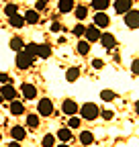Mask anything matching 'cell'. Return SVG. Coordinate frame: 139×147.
<instances>
[{
    "mask_svg": "<svg viewBox=\"0 0 139 147\" xmlns=\"http://www.w3.org/2000/svg\"><path fill=\"white\" fill-rule=\"evenodd\" d=\"M80 115H82L84 121H94V119L100 115V110H98V106H96L94 102H86V104L80 106Z\"/></svg>",
    "mask_w": 139,
    "mask_h": 147,
    "instance_id": "6da1fadb",
    "label": "cell"
},
{
    "mask_svg": "<svg viewBox=\"0 0 139 147\" xmlns=\"http://www.w3.org/2000/svg\"><path fill=\"white\" fill-rule=\"evenodd\" d=\"M33 61H35V57H33V55H29L25 49L16 53V59H14V63H16V67H19V69H29V67L33 65Z\"/></svg>",
    "mask_w": 139,
    "mask_h": 147,
    "instance_id": "7a4b0ae2",
    "label": "cell"
},
{
    "mask_svg": "<svg viewBox=\"0 0 139 147\" xmlns=\"http://www.w3.org/2000/svg\"><path fill=\"white\" fill-rule=\"evenodd\" d=\"M37 115L39 117H51L53 115V102L49 98H41L39 104H37Z\"/></svg>",
    "mask_w": 139,
    "mask_h": 147,
    "instance_id": "3957f363",
    "label": "cell"
},
{
    "mask_svg": "<svg viewBox=\"0 0 139 147\" xmlns=\"http://www.w3.org/2000/svg\"><path fill=\"white\" fill-rule=\"evenodd\" d=\"M61 110H63L67 117H76V113L80 110V104L76 100H72V98H65L63 104H61Z\"/></svg>",
    "mask_w": 139,
    "mask_h": 147,
    "instance_id": "277c9868",
    "label": "cell"
},
{
    "mask_svg": "<svg viewBox=\"0 0 139 147\" xmlns=\"http://www.w3.org/2000/svg\"><path fill=\"white\" fill-rule=\"evenodd\" d=\"M133 10V0H115V12L117 14H127Z\"/></svg>",
    "mask_w": 139,
    "mask_h": 147,
    "instance_id": "5b68a950",
    "label": "cell"
},
{
    "mask_svg": "<svg viewBox=\"0 0 139 147\" xmlns=\"http://www.w3.org/2000/svg\"><path fill=\"white\" fill-rule=\"evenodd\" d=\"M100 29L96 27V25H90V27H86V41H88V43H94V41H100Z\"/></svg>",
    "mask_w": 139,
    "mask_h": 147,
    "instance_id": "8992f818",
    "label": "cell"
},
{
    "mask_svg": "<svg viewBox=\"0 0 139 147\" xmlns=\"http://www.w3.org/2000/svg\"><path fill=\"white\" fill-rule=\"evenodd\" d=\"M125 25L129 29H139V10H129L125 14Z\"/></svg>",
    "mask_w": 139,
    "mask_h": 147,
    "instance_id": "52a82bcc",
    "label": "cell"
},
{
    "mask_svg": "<svg viewBox=\"0 0 139 147\" xmlns=\"http://www.w3.org/2000/svg\"><path fill=\"white\" fill-rule=\"evenodd\" d=\"M21 94L25 100H35L37 98V88H35L33 84H23L21 86Z\"/></svg>",
    "mask_w": 139,
    "mask_h": 147,
    "instance_id": "ba28073f",
    "label": "cell"
},
{
    "mask_svg": "<svg viewBox=\"0 0 139 147\" xmlns=\"http://www.w3.org/2000/svg\"><path fill=\"white\" fill-rule=\"evenodd\" d=\"M0 94L4 96V100H16V90H14V86L12 84H2L0 86Z\"/></svg>",
    "mask_w": 139,
    "mask_h": 147,
    "instance_id": "9c48e42d",
    "label": "cell"
},
{
    "mask_svg": "<svg viewBox=\"0 0 139 147\" xmlns=\"http://www.w3.org/2000/svg\"><path fill=\"white\" fill-rule=\"evenodd\" d=\"M94 25H96L98 29H107V27L111 25V16H109L107 12H96V14H94Z\"/></svg>",
    "mask_w": 139,
    "mask_h": 147,
    "instance_id": "30bf717a",
    "label": "cell"
},
{
    "mask_svg": "<svg viewBox=\"0 0 139 147\" xmlns=\"http://www.w3.org/2000/svg\"><path fill=\"white\" fill-rule=\"evenodd\" d=\"M10 137L14 139V141H25L27 139V129L25 127H21V125H14L12 129H10Z\"/></svg>",
    "mask_w": 139,
    "mask_h": 147,
    "instance_id": "8fae6325",
    "label": "cell"
},
{
    "mask_svg": "<svg viewBox=\"0 0 139 147\" xmlns=\"http://www.w3.org/2000/svg\"><path fill=\"white\" fill-rule=\"evenodd\" d=\"M100 45H102L104 49H113V47L117 45L115 35H111V33H102V35H100Z\"/></svg>",
    "mask_w": 139,
    "mask_h": 147,
    "instance_id": "7c38bea8",
    "label": "cell"
},
{
    "mask_svg": "<svg viewBox=\"0 0 139 147\" xmlns=\"http://www.w3.org/2000/svg\"><path fill=\"white\" fill-rule=\"evenodd\" d=\"M57 8L61 14H67V12H72L76 6H74V0H59L57 2Z\"/></svg>",
    "mask_w": 139,
    "mask_h": 147,
    "instance_id": "4fadbf2b",
    "label": "cell"
},
{
    "mask_svg": "<svg viewBox=\"0 0 139 147\" xmlns=\"http://www.w3.org/2000/svg\"><path fill=\"white\" fill-rule=\"evenodd\" d=\"M10 113H12L14 117L25 115V104H23L21 100H12V102H10Z\"/></svg>",
    "mask_w": 139,
    "mask_h": 147,
    "instance_id": "5bb4252c",
    "label": "cell"
},
{
    "mask_svg": "<svg viewBox=\"0 0 139 147\" xmlns=\"http://www.w3.org/2000/svg\"><path fill=\"white\" fill-rule=\"evenodd\" d=\"M23 16H25V23H27V25H37V23H39V12L35 10V8H33V10H27Z\"/></svg>",
    "mask_w": 139,
    "mask_h": 147,
    "instance_id": "9a60e30c",
    "label": "cell"
},
{
    "mask_svg": "<svg viewBox=\"0 0 139 147\" xmlns=\"http://www.w3.org/2000/svg\"><path fill=\"white\" fill-rule=\"evenodd\" d=\"M8 23H10V27H14V29H23V27L27 25L23 14H14V16H10V18H8Z\"/></svg>",
    "mask_w": 139,
    "mask_h": 147,
    "instance_id": "2e32d148",
    "label": "cell"
},
{
    "mask_svg": "<svg viewBox=\"0 0 139 147\" xmlns=\"http://www.w3.org/2000/svg\"><path fill=\"white\" fill-rule=\"evenodd\" d=\"M49 55H51V45H49V43H41V45L37 47V57L47 59Z\"/></svg>",
    "mask_w": 139,
    "mask_h": 147,
    "instance_id": "e0dca14e",
    "label": "cell"
},
{
    "mask_svg": "<svg viewBox=\"0 0 139 147\" xmlns=\"http://www.w3.org/2000/svg\"><path fill=\"white\" fill-rule=\"evenodd\" d=\"M111 6V0H92V8H96V12H104Z\"/></svg>",
    "mask_w": 139,
    "mask_h": 147,
    "instance_id": "ac0fdd59",
    "label": "cell"
},
{
    "mask_svg": "<svg viewBox=\"0 0 139 147\" xmlns=\"http://www.w3.org/2000/svg\"><path fill=\"white\" fill-rule=\"evenodd\" d=\"M88 6H84V4H80V6H76L74 8V14H76V18H78V21H84V18L86 16H88Z\"/></svg>",
    "mask_w": 139,
    "mask_h": 147,
    "instance_id": "d6986e66",
    "label": "cell"
},
{
    "mask_svg": "<svg viewBox=\"0 0 139 147\" xmlns=\"http://www.w3.org/2000/svg\"><path fill=\"white\" fill-rule=\"evenodd\" d=\"M10 49L16 51V53L23 51V49H25V41L21 39V37H14V39H10Z\"/></svg>",
    "mask_w": 139,
    "mask_h": 147,
    "instance_id": "ffe728a7",
    "label": "cell"
},
{
    "mask_svg": "<svg viewBox=\"0 0 139 147\" xmlns=\"http://www.w3.org/2000/svg\"><path fill=\"white\" fill-rule=\"evenodd\" d=\"M57 139L63 141V143H67L70 139H72V129H67V127L59 129V131H57Z\"/></svg>",
    "mask_w": 139,
    "mask_h": 147,
    "instance_id": "44dd1931",
    "label": "cell"
},
{
    "mask_svg": "<svg viewBox=\"0 0 139 147\" xmlns=\"http://www.w3.org/2000/svg\"><path fill=\"white\" fill-rule=\"evenodd\" d=\"M78 78H80V67H70L65 71V80L67 82H76Z\"/></svg>",
    "mask_w": 139,
    "mask_h": 147,
    "instance_id": "7402d4cb",
    "label": "cell"
},
{
    "mask_svg": "<svg viewBox=\"0 0 139 147\" xmlns=\"http://www.w3.org/2000/svg\"><path fill=\"white\" fill-rule=\"evenodd\" d=\"M76 49H78V53H80V55H88V53H90V43L86 41V39H84V41H78Z\"/></svg>",
    "mask_w": 139,
    "mask_h": 147,
    "instance_id": "603a6c76",
    "label": "cell"
},
{
    "mask_svg": "<svg viewBox=\"0 0 139 147\" xmlns=\"http://www.w3.org/2000/svg\"><path fill=\"white\" fill-rule=\"evenodd\" d=\"M80 141H82V145H90V143H94V135L90 131H84L80 135Z\"/></svg>",
    "mask_w": 139,
    "mask_h": 147,
    "instance_id": "cb8c5ba5",
    "label": "cell"
},
{
    "mask_svg": "<svg viewBox=\"0 0 139 147\" xmlns=\"http://www.w3.org/2000/svg\"><path fill=\"white\" fill-rule=\"evenodd\" d=\"M100 98H102L104 102H111V100H115V92H113V90H102V92H100Z\"/></svg>",
    "mask_w": 139,
    "mask_h": 147,
    "instance_id": "d4e9b609",
    "label": "cell"
},
{
    "mask_svg": "<svg viewBox=\"0 0 139 147\" xmlns=\"http://www.w3.org/2000/svg\"><path fill=\"white\" fill-rule=\"evenodd\" d=\"M27 125H29L31 129L39 127V115H29V117H27Z\"/></svg>",
    "mask_w": 139,
    "mask_h": 147,
    "instance_id": "484cf974",
    "label": "cell"
},
{
    "mask_svg": "<svg viewBox=\"0 0 139 147\" xmlns=\"http://www.w3.org/2000/svg\"><path fill=\"white\" fill-rule=\"evenodd\" d=\"M37 47L39 45H35V43H25V51L29 55H33V57H37Z\"/></svg>",
    "mask_w": 139,
    "mask_h": 147,
    "instance_id": "4316f807",
    "label": "cell"
},
{
    "mask_svg": "<svg viewBox=\"0 0 139 147\" xmlns=\"http://www.w3.org/2000/svg\"><path fill=\"white\" fill-rule=\"evenodd\" d=\"M4 12H6V16L10 18V16H14V14H19V8H16V4H6Z\"/></svg>",
    "mask_w": 139,
    "mask_h": 147,
    "instance_id": "83f0119b",
    "label": "cell"
},
{
    "mask_svg": "<svg viewBox=\"0 0 139 147\" xmlns=\"http://www.w3.org/2000/svg\"><path fill=\"white\" fill-rule=\"evenodd\" d=\"M80 123H82V121H80L78 117H70V119H67V129H78Z\"/></svg>",
    "mask_w": 139,
    "mask_h": 147,
    "instance_id": "f1b7e54d",
    "label": "cell"
},
{
    "mask_svg": "<svg viewBox=\"0 0 139 147\" xmlns=\"http://www.w3.org/2000/svg\"><path fill=\"white\" fill-rule=\"evenodd\" d=\"M41 143H43V147H53V145H55V137H53V135H45Z\"/></svg>",
    "mask_w": 139,
    "mask_h": 147,
    "instance_id": "f546056e",
    "label": "cell"
},
{
    "mask_svg": "<svg viewBox=\"0 0 139 147\" xmlns=\"http://www.w3.org/2000/svg\"><path fill=\"white\" fill-rule=\"evenodd\" d=\"M74 35H76V37L86 35V27H84V25H76V27H74Z\"/></svg>",
    "mask_w": 139,
    "mask_h": 147,
    "instance_id": "4dcf8cb0",
    "label": "cell"
},
{
    "mask_svg": "<svg viewBox=\"0 0 139 147\" xmlns=\"http://www.w3.org/2000/svg\"><path fill=\"white\" fill-rule=\"evenodd\" d=\"M131 74H133V76H139V57L133 59V63H131Z\"/></svg>",
    "mask_w": 139,
    "mask_h": 147,
    "instance_id": "1f68e13d",
    "label": "cell"
},
{
    "mask_svg": "<svg viewBox=\"0 0 139 147\" xmlns=\"http://www.w3.org/2000/svg\"><path fill=\"white\" fill-rule=\"evenodd\" d=\"M45 8H47V2H45V0H37V4H35V10L41 12V10H45Z\"/></svg>",
    "mask_w": 139,
    "mask_h": 147,
    "instance_id": "d6a6232c",
    "label": "cell"
},
{
    "mask_svg": "<svg viewBox=\"0 0 139 147\" xmlns=\"http://www.w3.org/2000/svg\"><path fill=\"white\" fill-rule=\"evenodd\" d=\"M100 115H102V119H104V121H111V119L115 117V115H113V110H102Z\"/></svg>",
    "mask_w": 139,
    "mask_h": 147,
    "instance_id": "836d02e7",
    "label": "cell"
},
{
    "mask_svg": "<svg viewBox=\"0 0 139 147\" xmlns=\"http://www.w3.org/2000/svg\"><path fill=\"white\" fill-rule=\"evenodd\" d=\"M102 65H104V61H102V59H98V57H96V59H92V67H94V69H100Z\"/></svg>",
    "mask_w": 139,
    "mask_h": 147,
    "instance_id": "e575fe53",
    "label": "cell"
},
{
    "mask_svg": "<svg viewBox=\"0 0 139 147\" xmlns=\"http://www.w3.org/2000/svg\"><path fill=\"white\" fill-rule=\"evenodd\" d=\"M0 84H10V78H8V74H0Z\"/></svg>",
    "mask_w": 139,
    "mask_h": 147,
    "instance_id": "d590c367",
    "label": "cell"
},
{
    "mask_svg": "<svg viewBox=\"0 0 139 147\" xmlns=\"http://www.w3.org/2000/svg\"><path fill=\"white\" fill-rule=\"evenodd\" d=\"M49 31H51V33H57V31H61V25H59V23H53V25L49 27Z\"/></svg>",
    "mask_w": 139,
    "mask_h": 147,
    "instance_id": "8d00e7d4",
    "label": "cell"
},
{
    "mask_svg": "<svg viewBox=\"0 0 139 147\" xmlns=\"http://www.w3.org/2000/svg\"><path fill=\"white\" fill-rule=\"evenodd\" d=\"M8 147H21V145H19V141H10V143H8Z\"/></svg>",
    "mask_w": 139,
    "mask_h": 147,
    "instance_id": "74e56055",
    "label": "cell"
},
{
    "mask_svg": "<svg viewBox=\"0 0 139 147\" xmlns=\"http://www.w3.org/2000/svg\"><path fill=\"white\" fill-rule=\"evenodd\" d=\"M135 113L139 115V100H137V104H135Z\"/></svg>",
    "mask_w": 139,
    "mask_h": 147,
    "instance_id": "f35d334b",
    "label": "cell"
},
{
    "mask_svg": "<svg viewBox=\"0 0 139 147\" xmlns=\"http://www.w3.org/2000/svg\"><path fill=\"white\" fill-rule=\"evenodd\" d=\"M57 147H70V145H65V143H61V145H57Z\"/></svg>",
    "mask_w": 139,
    "mask_h": 147,
    "instance_id": "ab89813d",
    "label": "cell"
},
{
    "mask_svg": "<svg viewBox=\"0 0 139 147\" xmlns=\"http://www.w3.org/2000/svg\"><path fill=\"white\" fill-rule=\"evenodd\" d=\"M0 139H2V137H0Z\"/></svg>",
    "mask_w": 139,
    "mask_h": 147,
    "instance_id": "60d3db41",
    "label": "cell"
}]
</instances>
